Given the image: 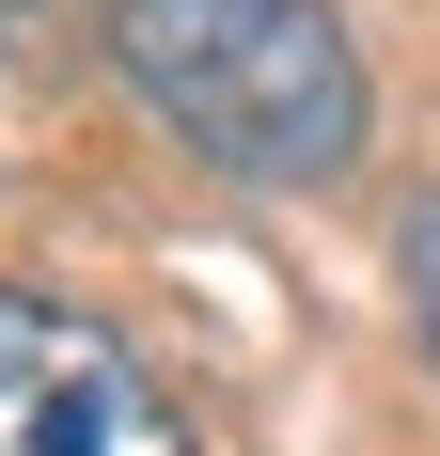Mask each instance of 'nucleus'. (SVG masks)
<instances>
[{
  "mask_svg": "<svg viewBox=\"0 0 440 456\" xmlns=\"http://www.w3.org/2000/svg\"><path fill=\"white\" fill-rule=\"evenodd\" d=\"M110 63L174 142L252 189H330L362 158V47L330 0H94Z\"/></svg>",
  "mask_w": 440,
  "mask_h": 456,
  "instance_id": "1",
  "label": "nucleus"
},
{
  "mask_svg": "<svg viewBox=\"0 0 440 456\" xmlns=\"http://www.w3.org/2000/svg\"><path fill=\"white\" fill-rule=\"evenodd\" d=\"M0 456H189V425L110 315L0 299Z\"/></svg>",
  "mask_w": 440,
  "mask_h": 456,
  "instance_id": "2",
  "label": "nucleus"
},
{
  "mask_svg": "<svg viewBox=\"0 0 440 456\" xmlns=\"http://www.w3.org/2000/svg\"><path fill=\"white\" fill-rule=\"evenodd\" d=\"M409 315H425V346H440V205H409Z\"/></svg>",
  "mask_w": 440,
  "mask_h": 456,
  "instance_id": "3",
  "label": "nucleus"
}]
</instances>
